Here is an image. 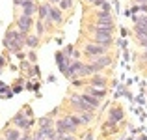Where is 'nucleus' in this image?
<instances>
[{"label": "nucleus", "mask_w": 147, "mask_h": 140, "mask_svg": "<svg viewBox=\"0 0 147 140\" xmlns=\"http://www.w3.org/2000/svg\"><path fill=\"white\" fill-rule=\"evenodd\" d=\"M84 2H90V4H93V2H97V0H84Z\"/></svg>", "instance_id": "nucleus-33"}, {"label": "nucleus", "mask_w": 147, "mask_h": 140, "mask_svg": "<svg viewBox=\"0 0 147 140\" xmlns=\"http://www.w3.org/2000/svg\"><path fill=\"white\" fill-rule=\"evenodd\" d=\"M142 56H144V58H147V49H145V52H144V54H142Z\"/></svg>", "instance_id": "nucleus-34"}, {"label": "nucleus", "mask_w": 147, "mask_h": 140, "mask_svg": "<svg viewBox=\"0 0 147 140\" xmlns=\"http://www.w3.org/2000/svg\"><path fill=\"white\" fill-rule=\"evenodd\" d=\"M138 6H140V13L147 15V4H138Z\"/></svg>", "instance_id": "nucleus-26"}, {"label": "nucleus", "mask_w": 147, "mask_h": 140, "mask_svg": "<svg viewBox=\"0 0 147 140\" xmlns=\"http://www.w3.org/2000/svg\"><path fill=\"white\" fill-rule=\"evenodd\" d=\"M19 140H34V137H30V135H22Z\"/></svg>", "instance_id": "nucleus-29"}, {"label": "nucleus", "mask_w": 147, "mask_h": 140, "mask_svg": "<svg viewBox=\"0 0 147 140\" xmlns=\"http://www.w3.org/2000/svg\"><path fill=\"white\" fill-rule=\"evenodd\" d=\"M50 6H52L50 2H43V4H39V7H37V15H39V21H47V19H49Z\"/></svg>", "instance_id": "nucleus-13"}, {"label": "nucleus", "mask_w": 147, "mask_h": 140, "mask_svg": "<svg viewBox=\"0 0 147 140\" xmlns=\"http://www.w3.org/2000/svg\"><path fill=\"white\" fill-rule=\"evenodd\" d=\"M80 122H82V125H90L91 120H93V112H80Z\"/></svg>", "instance_id": "nucleus-18"}, {"label": "nucleus", "mask_w": 147, "mask_h": 140, "mask_svg": "<svg viewBox=\"0 0 147 140\" xmlns=\"http://www.w3.org/2000/svg\"><path fill=\"white\" fill-rule=\"evenodd\" d=\"M24 41H26V36L22 32H19L17 28H7L6 36H4V47H6L9 52H13V54L22 52Z\"/></svg>", "instance_id": "nucleus-1"}, {"label": "nucleus", "mask_w": 147, "mask_h": 140, "mask_svg": "<svg viewBox=\"0 0 147 140\" xmlns=\"http://www.w3.org/2000/svg\"><path fill=\"white\" fill-rule=\"evenodd\" d=\"M37 7H39L37 0H24V2H22V6H21V15L34 17V15L37 13Z\"/></svg>", "instance_id": "nucleus-8"}, {"label": "nucleus", "mask_w": 147, "mask_h": 140, "mask_svg": "<svg viewBox=\"0 0 147 140\" xmlns=\"http://www.w3.org/2000/svg\"><path fill=\"white\" fill-rule=\"evenodd\" d=\"M34 28H36V36H37V37H41V36L45 34V30H47V28H45V22H43V21H36V26H34Z\"/></svg>", "instance_id": "nucleus-20"}, {"label": "nucleus", "mask_w": 147, "mask_h": 140, "mask_svg": "<svg viewBox=\"0 0 147 140\" xmlns=\"http://www.w3.org/2000/svg\"><path fill=\"white\" fill-rule=\"evenodd\" d=\"M22 112H24V116H28V118H34V112H32V108H30V107H26Z\"/></svg>", "instance_id": "nucleus-25"}, {"label": "nucleus", "mask_w": 147, "mask_h": 140, "mask_svg": "<svg viewBox=\"0 0 147 140\" xmlns=\"http://www.w3.org/2000/svg\"><path fill=\"white\" fill-rule=\"evenodd\" d=\"M22 2H24V0H13V4H15V6H19V7L22 6Z\"/></svg>", "instance_id": "nucleus-30"}, {"label": "nucleus", "mask_w": 147, "mask_h": 140, "mask_svg": "<svg viewBox=\"0 0 147 140\" xmlns=\"http://www.w3.org/2000/svg\"><path fill=\"white\" fill-rule=\"evenodd\" d=\"M26 56H28V62H32V64H36V62H37V56H36V52H34V50H28V54H26Z\"/></svg>", "instance_id": "nucleus-23"}, {"label": "nucleus", "mask_w": 147, "mask_h": 140, "mask_svg": "<svg viewBox=\"0 0 147 140\" xmlns=\"http://www.w3.org/2000/svg\"><path fill=\"white\" fill-rule=\"evenodd\" d=\"M71 62H73V60H71V58H67L63 52H61V50H58V52H56V65L60 67L61 73L67 71V67L71 65Z\"/></svg>", "instance_id": "nucleus-11"}, {"label": "nucleus", "mask_w": 147, "mask_h": 140, "mask_svg": "<svg viewBox=\"0 0 147 140\" xmlns=\"http://www.w3.org/2000/svg\"><path fill=\"white\" fill-rule=\"evenodd\" d=\"M86 93H90V95H93L95 99L102 101L104 97H106V88H97V86H90V84H86Z\"/></svg>", "instance_id": "nucleus-12"}, {"label": "nucleus", "mask_w": 147, "mask_h": 140, "mask_svg": "<svg viewBox=\"0 0 147 140\" xmlns=\"http://www.w3.org/2000/svg\"><path fill=\"white\" fill-rule=\"evenodd\" d=\"M50 4H60V0H49Z\"/></svg>", "instance_id": "nucleus-31"}, {"label": "nucleus", "mask_w": 147, "mask_h": 140, "mask_svg": "<svg viewBox=\"0 0 147 140\" xmlns=\"http://www.w3.org/2000/svg\"><path fill=\"white\" fill-rule=\"evenodd\" d=\"M73 6H75L73 0H60V4H58V7H60L61 11H71Z\"/></svg>", "instance_id": "nucleus-19"}, {"label": "nucleus", "mask_w": 147, "mask_h": 140, "mask_svg": "<svg viewBox=\"0 0 147 140\" xmlns=\"http://www.w3.org/2000/svg\"><path fill=\"white\" fill-rule=\"evenodd\" d=\"M104 54H108V47L93 43V41H88L82 49V56H86L90 62L95 60V58H99V56H104Z\"/></svg>", "instance_id": "nucleus-3"}, {"label": "nucleus", "mask_w": 147, "mask_h": 140, "mask_svg": "<svg viewBox=\"0 0 147 140\" xmlns=\"http://www.w3.org/2000/svg\"><path fill=\"white\" fill-rule=\"evenodd\" d=\"M60 140H78V138L75 135H63V137H60Z\"/></svg>", "instance_id": "nucleus-24"}, {"label": "nucleus", "mask_w": 147, "mask_h": 140, "mask_svg": "<svg viewBox=\"0 0 147 140\" xmlns=\"http://www.w3.org/2000/svg\"><path fill=\"white\" fill-rule=\"evenodd\" d=\"M39 41H41V37H37L36 34H30V36H26V41H24V47H28L30 50H36L37 49V45H39Z\"/></svg>", "instance_id": "nucleus-14"}, {"label": "nucleus", "mask_w": 147, "mask_h": 140, "mask_svg": "<svg viewBox=\"0 0 147 140\" xmlns=\"http://www.w3.org/2000/svg\"><path fill=\"white\" fill-rule=\"evenodd\" d=\"M4 65H6V56H4V54H0V71H2Z\"/></svg>", "instance_id": "nucleus-27"}, {"label": "nucleus", "mask_w": 147, "mask_h": 140, "mask_svg": "<svg viewBox=\"0 0 147 140\" xmlns=\"http://www.w3.org/2000/svg\"><path fill=\"white\" fill-rule=\"evenodd\" d=\"M11 123H13V127H17V129H21V131H30V129H32V125L36 123V120L24 116V112L21 110V112L15 114V118L11 120Z\"/></svg>", "instance_id": "nucleus-5"}, {"label": "nucleus", "mask_w": 147, "mask_h": 140, "mask_svg": "<svg viewBox=\"0 0 147 140\" xmlns=\"http://www.w3.org/2000/svg\"><path fill=\"white\" fill-rule=\"evenodd\" d=\"M84 140H93V133H86L84 135Z\"/></svg>", "instance_id": "nucleus-28"}, {"label": "nucleus", "mask_w": 147, "mask_h": 140, "mask_svg": "<svg viewBox=\"0 0 147 140\" xmlns=\"http://www.w3.org/2000/svg\"><path fill=\"white\" fill-rule=\"evenodd\" d=\"M61 52H63L67 58H71V60H73V52H75V47H73V45H67L63 50H61Z\"/></svg>", "instance_id": "nucleus-21"}, {"label": "nucleus", "mask_w": 147, "mask_h": 140, "mask_svg": "<svg viewBox=\"0 0 147 140\" xmlns=\"http://www.w3.org/2000/svg\"><path fill=\"white\" fill-rule=\"evenodd\" d=\"M49 21L52 22V24L60 26L61 22H63V11L60 10L58 6H50V13H49Z\"/></svg>", "instance_id": "nucleus-9"}, {"label": "nucleus", "mask_w": 147, "mask_h": 140, "mask_svg": "<svg viewBox=\"0 0 147 140\" xmlns=\"http://www.w3.org/2000/svg\"><path fill=\"white\" fill-rule=\"evenodd\" d=\"M112 56L110 54H104V56H99V58H95V60H91L90 64H91V67H93V71L95 73H102L106 67H110L112 65Z\"/></svg>", "instance_id": "nucleus-7"}, {"label": "nucleus", "mask_w": 147, "mask_h": 140, "mask_svg": "<svg viewBox=\"0 0 147 140\" xmlns=\"http://www.w3.org/2000/svg\"><path fill=\"white\" fill-rule=\"evenodd\" d=\"M2 140H7V138H2Z\"/></svg>", "instance_id": "nucleus-35"}, {"label": "nucleus", "mask_w": 147, "mask_h": 140, "mask_svg": "<svg viewBox=\"0 0 147 140\" xmlns=\"http://www.w3.org/2000/svg\"><path fill=\"white\" fill-rule=\"evenodd\" d=\"M88 30H90L91 34V41L93 43H99V45H104V47H110L114 43V32H110V30H102V28H95V26H88Z\"/></svg>", "instance_id": "nucleus-2"}, {"label": "nucleus", "mask_w": 147, "mask_h": 140, "mask_svg": "<svg viewBox=\"0 0 147 140\" xmlns=\"http://www.w3.org/2000/svg\"><path fill=\"white\" fill-rule=\"evenodd\" d=\"M82 99L86 101V103L90 105V107L93 108V110L100 108V101H99V99H95V97H93V95H90V93H86V92H84V93H82Z\"/></svg>", "instance_id": "nucleus-17"}, {"label": "nucleus", "mask_w": 147, "mask_h": 140, "mask_svg": "<svg viewBox=\"0 0 147 140\" xmlns=\"http://www.w3.org/2000/svg\"><path fill=\"white\" fill-rule=\"evenodd\" d=\"M88 84H90V86H97V88H106L108 80L102 73H95V75L88 77Z\"/></svg>", "instance_id": "nucleus-10"}, {"label": "nucleus", "mask_w": 147, "mask_h": 140, "mask_svg": "<svg viewBox=\"0 0 147 140\" xmlns=\"http://www.w3.org/2000/svg\"><path fill=\"white\" fill-rule=\"evenodd\" d=\"M91 26H95V28H102V30H110V32H114V30H115L112 13L104 15V13H99V11H95V21H93V24H91Z\"/></svg>", "instance_id": "nucleus-4"}, {"label": "nucleus", "mask_w": 147, "mask_h": 140, "mask_svg": "<svg viewBox=\"0 0 147 140\" xmlns=\"http://www.w3.org/2000/svg\"><path fill=\"white\" fill-rule=\"evenodd\" d=\"M15 26H17L19 32H22L24 36H30V32H32V28L36 26V21H34V17H26V15H19L17 19H15Z\"/></svg>", "instance_id": "nucleus-6"}, {"label": "nucleus", "mask_w": 147, "mask_h": 140, "mask_svg": "<svg viewBox=\"0 0 147 140\" xmlns=\"http://www.w3.org/2000/svg\"><path fill=\"white\" fill-rule=\"evenodd\" d=\"M138 4H147V0H136Z\"/></svg>", "instance_id": "nucleus-32"}, {"label": "nucleus", "mask_w": 147, "mask_h": 140, "mask_svg": "<svg viewBox=\"0 0 147 140\" xmlns=\"http://www.w3.org/2000/svg\"><path fill=\"white\" fill-rule=\"evenodd\" d=\"M21 137H22V133L17 127H9V129H6V133H4V138H7V140H19Z\"/></svg>", "instance_id": "nucleus-15"}, {"label": "nucleus", "mask_w": 147, "mask_h": 140, "mask_svg": "<svg viewBox=\"0 0 147 140\" xmlns=\"http://www.w3.org/2000/svg\"><path fill=\"white\" fill-rule=\"evenodd\" d=\"M37 125H39V129H50V127H54V120L52 116H43V118L37 120Z\"/></svg>", "instance_id": "nucleus-16"}, {"label": "nucleus", "mask_w": 147, "mask_h": 140, "mask_svg": "<svg viewBox=\"0 0 147 140\" xmlns=\"http://www.w3.org/2000/svg\"><path fill=\"white\" fill-rule=\"evenodd\" d=\"M136 26H142V28L147 30V15H140V19H138Z\"/></svg>", "instance_id": "nucleus-22"}]
</instances>
